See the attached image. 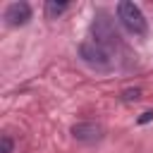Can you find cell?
Segmentation results:
<instances>
[{"mask_svg": "<svg viewBox=\"0 0 153 153\" xmlns=\"http://www.w3.org/2000/svg\"><path fill=\"white\" fill-rule=\"evenodd\" d=\"M117 17H120L122 26H124L129 33H134V36H146L148 24H146V17H143V12L139 10V5H134V2H129V0H122V2L117 5Z\"/></svg>", "mask_w": 153, "mask_h": 153, "instance_id": "1", "label": "cell"}, {"mask_svg": "<svg viewBox=\"0 0 153 153\" xmlns=\"http://www.w3.org/2000/svg\"><path fill=\"white\" fill-rule=\"evenodd\" d=\"M91 33H93V43L103 45V48H112L120 43V36H117V29H115V22L110 19L108 12H98L93 24H91Z\"/></svg>", "mask_w": 153, "mask_h": 153, "instance_id": "2", "label": "cell"}, {"mask_svg": "<svg viewBox=\"0 0 153 153\" xmlns=\"http://www.w3.org/2000/svg\"><path fill=\"white\" fill-rule=\"evenodd\" d=\"M79 57L93 69H110L112 67V53L93 41H86L79 45Z\"/></svg>", "mask_w": 153, "mask_h": 153, "instance_id": "3", "label": "cell"}, {"mask_svg": "<svg viewBox=\"0 0 153 153\" xmlns=\"http://www.w3.org/2000/svg\"><path fill=\"white\" fill-rule=\"evenodd\" d=\"M72 136L81 143H96L103 139V127L96 122H79L72 127Z\"/></svg>", "mask_w": 153, "mask_h": 153, "instance_id": "4", "label": "cell"}, {"mask_svg": "<svg viewBox=\"0 0 153 153\" xmlns=\"http://www.w3.org/2000/svg\"><path fill=\"white\" fill-rule=\"evenodd\" d=\"M29 19H31V7H29V2H12V5H7V10H5V22H7L10 26H24Z\"/></svg>", "mask_w": 153, "mask_h": 153, "instance_id": "5", "label": "cell"}, {"mask_svg": "<svg viewBox=\"0 0 153 153\" xmlns=\"http://www.w3.org/2000/svg\"><path fill=\"white\" fill-rule=\"evenodd\" d=\"M67 10V2H55V0H48L45 2V14L50 17V19H55L57 14H62Z\"/></svg>", "mask_w": 153, "mask_h": 153, "instance_id": "6", "label": "cell"}, {"mask_svg": "<svg viewBox=\"0 0 153 153\" xmlns=\"http://www.w3.org/2000/svg\"><path fill=\"white\" fill-rule=\"evenodd\" d=\"M12 148H14L12 139L7 134H2V139H0V153H12Z\"/></svg>", "mask_w": 153, "mask_h": 153, "instance_id": "7", "label": "cell"}, {"mask_svg": "<svg viewBox=\"0 0 153 153\" xmlns=\"http://www.w3.org/2000/svg\"><path fill=\"white\" fill-rule=\"evenodd\" d=\"M139 98V91H127L124 93V100H136Z\"/></svg>", "mask_w": 153, "mask_h": 153, "instance_id": "8", "label": "cell"}, {"mask_svg": "<svg viewBox=\"0 0 153 153\" xmlns=\"http://www.w3.org/2000/svg\"><path fill=\"white\" fill-rule=\"evenodd\" d=\"M151 117H153V112H143V117H141V122H148Z\"/></svg>", "mask_w": 153, "mask_h": 153, "instance_id": "9", "label": "cell"}]
</instances>
